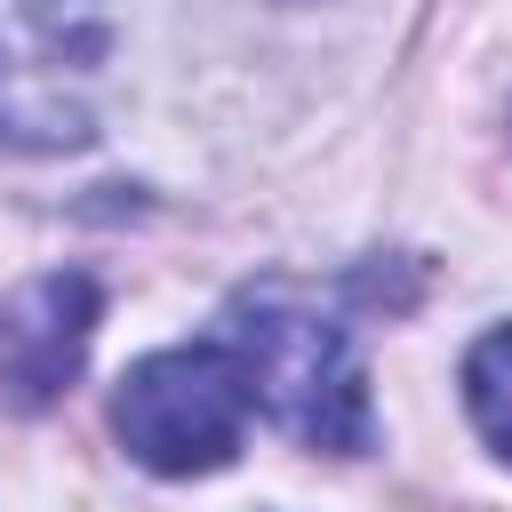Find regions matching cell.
Returning <instances> with one entry per match:
<instances>
[{
  "mask_svg": "<svg viewBox=\"0 0 512 512\" xmlns=\"http://www.w3.org/2000/svg\"><path fill=\"white\" fill-rule=\"evenodd\" d=\"M224 352L248 376V400L304 448L360 456L368 448V368L352 352V328L320 304H296L280 288H256L224 320Z\"/></svg>",
  "mask_w": 512,
  "mask_h": 512,
  "instance_id": "cell-1",
  "label": "cell"
},
{
  "mask_svg": "<svg viewBox=\"0 0 512 512\" xmlns=\"http://www.w3.org/2000/svg\"><path fill=\"white\" fill-rule=\"evenodd\" d=\"M112 0H0V144L72 152L104 120Z\"/></svg>",
  "mask_w": 512,
  "mask_h": 512,
  "instance_id": "cell-2",
  "label": "cell"
},
{
  "mask_svg": "<svg viewBox=\"0 0 512 512\" xmlns=\"http://www.w3.org/2000/svg\"><path fill=\"white\" fill-rule=\"evenodd\" d=\"M248 376L240 360L216 344H168V352H144L120 392H112V432L120 448L144 464V472H168V480H192V472H224L248 440Z\"/></svg>",
  "mask_w": 512,
  "mask_h": 512,
  "instance_id": "cell-3",
  "label": "cell"
},
{
  "mask_svg": "<svg viewBox=\"0 0 512 512\" xmlns=\"http://www.w3.org/2000/svg\"><path fill=\"white\" fill-rule=\"evenodd\" d=\"M96 312H104V296L88 272H40L32 288H16L0 304V400L24 416L64 400L88 360Z\"/></svg>",
  "mask_w": 512,
  "mask_h": 512,
  "instance_id": "cell-4",
  "label": "cell"
},
{
  "mask_svg": "<svg viewBox=\"0 0 512 512\" xmlns=\"http://www.w3.org/2000/svg\"><path fill=\"white\" fill-rule=\"evenodd\" d=\"M464 408L488 432V448L512 464V328H488L464 352Z\"/></svg>",
  "mask_w": 512,
  "mask_h": 512,
  "instance_id": "cell-5",
  "label": "cell"
}]
</instances>
